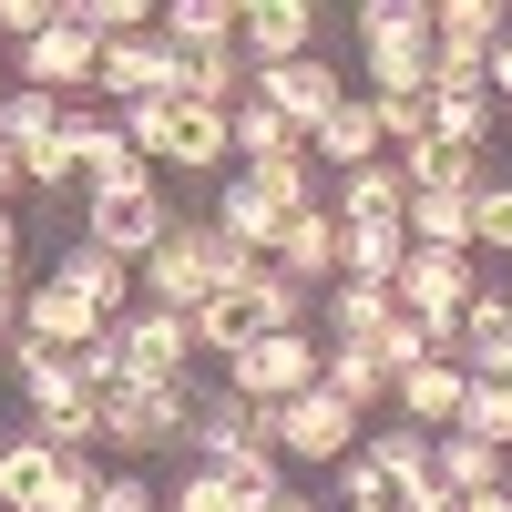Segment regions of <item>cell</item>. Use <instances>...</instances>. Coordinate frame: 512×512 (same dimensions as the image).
<instances>
[{
	"instance_id": "1f68e13d",
	"label": "cell",
	"mask_w": 512,
	"mask_h": 512,
	"mask_svg": "<svg viewBox=\"0 0 512 512\" xmlns=\"http://www.w3.org/2000/svg\"><path fill=\"white\" fill-rule=\"evenodd\" d=\"M52 277H62V287H82V297H93V308H103V318L123 328V297H134V267H113L103 246H72V256H62Z\"/></svg>"
},
{
	"instance_id": "ab89813d",
	"label": "cell",
	"mask_w": 512,
	"mask_h": 512,
	"mask_svg": "<svg viewBox=\"0 0 512 512\" xmlns=\"http://www.w3.org/2000/svg\"><path fill=\"white\" fill-rule=\"evenodd\" d=\"M338 502H390V472H379V451H369V441L338 461Z\"/></svg>"
},
{
	"instance_id": "8fae6325",
	"label": "cell",
	"mask_w": 512,
	"mask_h": 512,
	"mask_svg": "<svg viewBox=\"0 0 512 512\" xmlns=\"http://www.w3.org/2000/svg\"><path fill=\"white\" fill-rule=\"evenodd\" d=\"M103 328H113V318H103L82 287H62V277H52V287H21V338H41L52 359H82Z\"/></svg>"
},
{
	"instance_id": "e0dca14e",
	"label": "cell",
	"mask_w": 512,
	"mask_h": 512,
	"mask_svg": "<svg viewBox=\"0 0 512 512\" xmlns=\"http://www.w3.org/2000/svg\"><path fill=\"white\" fill-rule=\"evenodd\" d=\"M400 205H410L400 154H379V164H359V175L328 185V216H338V226H400Z\"/></svg>"
},
{
	"instance_id": "52a82bcc",
	"label": "cell",
	"mask_w": 512,
	"mask_h": 512,
	"mask_svg": "<svg viewBox=\"0 0 512 512\" xmlns=\"http://www.w3.org/2000/svg\"><path fill=\"white\" fill-rule=\"evenodd\" d=\"M390 297H400V318H431V328H451V318L482 297V277H472V256L410 246V256H400V277H390Z\"/></svg>"
},
{
	"instance_id": "7dc6e473",
	"label": "cell",
	"mask_w": 512,
	"mask_h": 512,
	"mask_svg": "<svg viewBox=\"0 0 512 512\" xmlns=\"http://www.w3.org/2000/svg\"><path fill=\"white\" fill-rule=\"evenodd\" d=\"M0 277H21V226L0 216Z\"/></svg>"
},
{
	"instance_id": "74e56055",
	"label": "cell",
	"mask_w": 512,
	"mask_h": 512,
	"mask_svg": "<svg viewBox=\"0 0 512 512\" xmlns=\"http://www.w3.org/2000/svg\"><path fill=\"white\" fill-rule=\"evenodd\" d=\"M369 451H379V472H390V482H410V472H431V431H410V420H390V431H379Z\"/></svg>"
},
{
	"instance_id": "681fc988",
	"label": "cell",
	"mask_w": 512,
	"mask_h": 512,
	"mask_svg": "<svg viewBox=\"0 0 512 512\" xmlns=\"http://www.w3.org/2000/svg\"><path fill=\"white\" fill-rule=\"evenodd\" d=\"M0 195H21V154L11 144H0Z\"/></svg>"
},
{
	"instance_id": "ba28073f",
	"label": "cell",
	"mask_w": 512,
	"mask_h": 512,
	"mask_svg": "<svg viewBox=\"0 0 512 512\" xmlns=\"http://www.w3.org/2000/svg\"><path fill=\"white\" fill-rule=\"evenodd\" d=\"M123 379H144V390H185L195 369V318H164V308H123Z\"/></svg>"
},
{
	"instance_id": "f5cc1de1",
	"label": "cell",
	"mask_w": 512,
	"mask_h": 512,
	"mask_svg": "<svg viewBox=\"0 0 512 512\" xmlns=\"http://www.w3.org/2000/svg\"><path fill=\"white\" fill-rule=\"evenodd\" d=\"M502 492H512V461H502Z\"/></svg>"
},
{
	"instance_id": "4fadbf2b",
	"label": "cell",
	"mask_w": 512,
	"mask_h": 512,
	"mask_svg": "<svg viewBox=\"0 0 512 512\" xmlns=\"http://www.w3.org/2000/svg\"><path fill=\"white\" fill-rule=\"evenodd\" d=\"M93 93L123 113V103H175V52L144 31V41H103V72H93Z\"/></svg>"
},
{
	"instance_id": "484cf974",
	"label": "cell",
	"mask_w": 512,
	"mask_h": 512,
	"mask_svg": "<svg viewBox=\"0 0 512 512\" xmlns=\"http://www.w3.org/2000/svg\"><path fill=\"white\" fill-rule=\"evenodd\" d=\"M236 185H246L256 205H267V216H308V205H328L308 154H297V164H236Z\"/></svg>"
},
{
	"instance_id": "44dd1931",
	"label": "cell",
	"mask_w": 512,
	"mask_h": 512,
	"mask_svg": "<svg viewBox=\"0 0 512 512\" xmlns=\"http://www.w3.org/2000/svg\"><path fill=\"white\" fill-rule=\"evenodd\" d=\"M390 318H400V297H390V287H359V277H338V287H328V349H369Z\"/></svg>"
},
{
	"instance_id": "f546056e",
	"label": "cell",
	"mask_w": 512,
	"mask_h": 512,
	"mask_svg": "<svg viewBox=\"0 0 512 512\" xmlns=\"http://www.w3.org/2000/svg\"><path fill=\"white\" fill-rule=\"evenodd\" d=\"M512 21H502V0H431V41L441 52H492Z\"/></svg>"
},
{
	"instance_id": "c3c4849f",
	"label": "cell",
	"mask_w": 512,
	"mask_h": 512,
	"mask_svg": "<svg viewBox=\"0 0 512 512\" xmlns=\"http://www.w3.org/2000/svg\"><path fill=\"white\" fill-rule=\"evenodd\" d=\"M451 512H512V492H461Z\"/></svg>"
},
{
	"instance_id": "83f0119b",
	"label": "cell",
	"mask_w": 512,
	"mask_h": 512,
	"mask_svg": "<svg viewBox=\"0 0 512 512\" xmlns=\"http://www.w3.org/2000/svg\"><path fill=\"white\" fill-rule=\"evenodd\" d=\"M246 338H267V328H256V297H246V287H226V297H205V308H195V359H236Z\"/></svg>"
},
{
	"instance_id": "4dcf8cb0",
	"label": "cell",
	"mask_w": 512,
	"mask_h": 512,
	"mask_svg": "<svg viewBox=\"0 0 512 512\" xmlns=\"http://www.w3.org/2000/svg\"><path fill=\"white\" fill-rule=\"evenodd\" d=\"M41 502H52V451L21 431V441H0V512H41Z\"/></svg>"
},
{
	"instance_id": "ffe728a7",
	"label": "cell",
	"mask_w": 512,
	"mask_h": 512,
	"mask_svg": "<svg viewBox=\"0 0 512 512\" xmlns=\"http://www.w3.org/2000/svg\"><path fill=\"white\" fill-rule=\"evenodd\" d=\"M236 11H246V0H164V11H154V41H164V52H226V41H236Z\"/></svg>"
},
{
	"instance_id": "836d02e7",
	"label": "cell",
	"mask_w": 512,
	"mask_h": 512,
	"mask_svg": "<svg viewBox=\"0 0 512 512\" xmlns=\"http://www.w3.org/2000/svg\"><path fill=\"white\" fill-rule=\"evenodd\" d=\"M451 431H472V441L512 451V379H472V390H461V420H451Z\"/></svg>"
},
{
	"instance_id": "30bf717a",
	"label": "cell",
	"mask_w": 512,
	"mask_h": 512,
	"mask_svg": "<svg viewBox=\"0 0 512 512\" xmlns=\"http://www.w3.org/2000/svg\"><path fill=\"white\" fill-rule=\"evenodd\" d=\"M62 134H72V164H82V195H123V185H154V164L123 144V123L93 113V103H72L62 113Z\"/></svg>"
},
{
	"instance_id": "7bdbcfd3",
	"label": "cell",
	"mask_w": 512,
	"mask_h": 512,
	"mask_svg": "<svg viewBox=\"0 0 512 512\" xmlns=\"http://www.w3.org/2000/svg\"><path fill=\"white\" fill-rule=\"evenodd\" d=\"M93 512H164V502H154V482H144V472H103Z\"/></svg>"
},
{
	"instance_id": "4316f807",
	"label": "cell",
	"mask_w": 512,
	"mask_h": 512,
	"mask_svg": "<svg viewBox=\"0 0 512 512\" xmlns=\"http://www.w3.org/2000/svg\"><path fill=\"white\" fill-rule=\"evenodd\" d=\"M410 246H441V256H472V195H410L400 205Z\"/></svg>"
},
{
	"instance_id": "5b68a950",
	"label": "cell",
	"mask_w": 512,
	"mask_h": 512,
	"mask_svg": "<svg viewBox=\"0 0 512 512\" xmlns=\"http://www.w3.org/2000/svg\"><path fill=\"white\" fill-rule=\"evenodd\" d=\"M164 226H175V205H164V185H123V195H82V246H103L113 267H144V256L164 246Z\"/></svg>"
},
{
	"instance_id": "60d3db41",
	"label": "cell",
	"mask_w": 512,
	"mask_h": 512,
	"mask_svg": "<svg viewBox=\"0 0 512 512\" xmlns=\"http://www.w3.org/2000/svg\"><path fill=\"white\" fill-rule=\"evenodd\" d=\"M93 492H103L93 461H52V502H41V512H93Z\"/></svg>"
},
{
	"instance_id": "7c38bea8",
	"label": "cell",
	"mask_w": 512,
	"mask_h": 512,
	"mask_svg": "<svg viewBox=\"0 0 512 512\" xmlns=\"http://www.w3.org/2000/svg\"><path fill=\"white\" fill-rule=\"evenodd\" d=\"M308 41H318V11H308V0H246V11H236V52H246V72L308 62Z\"/></svg>"
},
{
	"instance_id": "d6a6232c",
	"label": "cell",
	"mask_w": 512,
	"mask_h": 512,
	"mask_svg": "<svg viewBox=\"0 0 512 512\" xmlns=\"http://www.w3.org/2000/svg\"><path fill=\"white\" fill-rule=\"evenodd\" d=\"M62 113H72V103H52V93H21V82H11V93H0V144H11V154L52 144V134H62Z\"/></svg>"
},
{
	"instance_id": "7a4b0ae2",
	"label": "cell",
	"mask_w": 512,
	"mask_h": 512,
	"mask_svg": "<svg viewBox=\"0 0 512 512\" xmlns=\"http://www.w3.org/2000/svg\"><path fill=\"white\" fill-rule=\"evenodd\" d=\"M359 52H369V103L431 93V0H359Z\"/></svg>"
},
{
	"instance_id": "d590c367",
	"label": "cell",
	"mask_w": 512,
	"mask_h": 512,
	"mask_svg": "<svg viewBox=\"0 0 512 512\" xmlns=\"http://www.w3.org/2000/svg\"><path fill=\"white\" fill-rule=\"evenodd\" d=\"M369 113H379V154H410L431 134V93H400V103H369Z\"/></svg>"
},
{
	"instance_id": "b9f144b4",
	"label": "cell",
	"mask_w": 512,
	"mask_h": 512,
	"mask_svg": "<svg viewBox=\"0 0 512 512\" xmlns=\"http://www.w3.org/2000/svg\"><path fill=\"white\" fill-rule=\"evenodd\" d=\"M52 21H62V0H0V41H11V52H21V41H41Z\"/></svg>"
},
{
	"instance_id": "277c9868",
	"label": "cell",
	"mask_w": 512,
	"mask_h": 512,
	"mask_svg": "<svg viewBox=\"0 0 512 512\" xmlns=\"http://www.w3.org/2000/svg\"><path fill=\"white\" fill-rule=\"evenodd\" d=\"M93 431H103V451H164V441L195 431V400L185 390H144V379H113L93 400Z\"/></svg>"
},
{
	"instance_id": "3957f363",
	"label": "cell",
	"mask_w": 512,
	"mask_h": 512,
	"mask_svg": "<svg viewBox=\"0 0 512 512\" xmlns=\"http://www.w3.org/2000/svg\"><path fill=\"white\" fill-rule=\"evenodd\" d=\"M308 390H318V338L308 328L246 338V349L226 359V400H246V410H287V400H308Z\"/></svg>"
},
{
	"instance_id": "9a60e30c",
	"label": "cell",
	"mask_w": 512,
	"mask_h": 512,
	"mask_svg": "<svg viewBox=\"0 0 512 512\" xmlns=\"http://www.w3.org/2000/svg\"><path fill=\"white\" fill-rule=\"evenodd\" d=\"M461 390H472V369H461V359H420V369H400L390 379V410L410 420V431H451V420H461Z\"/></svg>"
},
{
	"instance_id": "bcb514c9",
	"label": "cell",
	"mask_w": 512,
	"mask_h": 512,
	"mask_svg": "<svg viewBox=\"0 0 512 512\" xmlns=\"http://www.w3.org/2000/svg\"><path fill=\"white\" fill-rule=\"evenodd\" d=\"M11 328H21V287L0 277V349H11Z\"/></svg>"
},
{
	"instance_id": "7402d4cb",
	"label": "cell",
	"mask_w": 512,
	"mask_h": 512,
	"mask_svg": "<svg viewBox=\"0 0 512 512\" xmlns=\"http://www.w3.org/2000/svg\"><path fill=\"white\" fill-rule=\"evenodd\" d=\"M400 175H410V195H482V154H461V144H441V134H420V144L400 154Z\"/></svg>"
},
{
	"instance_id": "f35d334b",
	"label": "cell",
	"mask_w": 512,
	"mask_h": 512,
	"mask_svg": "<svg viewBox=\"0 0 512 512\" xmlns=\"http://www.w3.org/2000/svg\"><path fill=\"white\" fill-rule=\"evenodd\" d=\"M164 512H246V502H236V482H216V472H185L175 492H164Z\"/></svg>"
},
{
	"instance_id": "816d5d0a",
	"label": "cell",
	"mask_w": 512,
	"mask_h": 512,
	"mask_svg": "<svg viewBox=\"0 0 512 512\" xmlns=\"http://www.w3.org/2000/svg\"><path fill=\"white\" fill-rule=\"evenodd\" d=\"M338 512H390V502H338Z\"/></svg>"
},
{
	"instance_id": "8d00e7d4",
	"label": "cell",
	"mask_w": 512,
	"mask_h": 512,
	"mask_svg": "<svg viewBox=\"0 0 512 512\" xmlns=\"http://www.w3.org/2000/svg\"><path fill=\"white\" fill-rule=\"evenodd\" d=\"M482 246L512 256V185H492V175H482V195H472V256H482Z\"/></svg>"
},
{
	"instance_id": "f1b7e54d",
	"label": "cell",
	"mask_w": 512,
	"mask_h": 512,
	"mask_svg": "<svg viewBox=\"0 0 512 512\" xmlns=\"http://www.w3.org/2000/svg\"><path fill=\"white\" fill-rule=\"evenodd\" d=\"M236 287L256 297V328H267V338H287V328H308V308H318V297H308V287H297V277H277V267H267V256H256V267H246Z\"/></svg>"
},
{
	"instance_id": "e575fe53",
	"label": "cell",
	"mask_w": 512,
	"mask_h": 512,
	"mask_svg": "<svg viewBox=\"0 0 512 512\" xmlns=\"http://www.w3.org/2000/svg\"><path fill=\"white\" fill-rule=\"evenodd\" d=\"M431 134H441V144H461V154H482V144H492V103H482V93L431 103Z\"/></svg>"
},
{
	"instance_id": "5bb4252c",
	"label": "cell",
	"mask_w": 512,
	"mask_h": 512,
	"mask_svg": "<svg viewBox=\"0 0 512 512\" xmlns=\"http://www.w3.org/2000/svg\"><path fill=\"white\" fill-rule=\"evenodd\" d=\"M256 103H267V113H287L297 134H318V123H328L338 103H349V93H338L328 52H308V62H277V72H256Z\"/></svg>"
},
{
	"instance_id": "ee69618b",
	"label": "cell",
	"mask_w": 512,
	"mask_h": 512,
	"mask_svg": "<svg viewBox=\"0 0 512 512\" xmlns=\"http://www.w3.org/2000/svg\"><path fill=\"white\" fill-rule=\"evenodd\" d=\"M72 369H82V390H93V400H103V390H113V379H123V338L103 328V338H93V349H82Z\"/></svg>"
},
{
	"instance_id": "603a6c76",
	"label": "cell",
	"mask_w": 512,
	"mask_h": 512,
	"mask_svg": "<svg viewBox=\"0 0 512 512\" xmlns=\"http://www.w3.org/2000/svg\"><path fill=\"white\" fill-rule=\"evenodd\" d=\"M318 390L369 420L379 400H390V369H379V349H318Z\"/></svg>"
},
{
	"instance_id": "6da1fadb",
	"label": "cell",
	"mask_w": 512,
	"mask_h": 512,
	"mask_svg": "<svg viewBox=\"0 0 512 512\" xmlns=\"http://www.w3.org/2000/svg\"><path fill=\"white\" fill-rule=\"evenodd\" d=\"M246 267H256V256H236V246H226L216 226H205V216H175V226H164V246L134 267V287H144V308H164V318H195L205 297H226Z\"/></svg>"
},
{
	"instance_id": "8992f818",
	"label": "cell",
	"mask_w": 512,
	"mask_h": 512,
	"mask_svg": "<svg viewBox=\"0 0 512 512\" xmlns=\"http://www.w3.org/2000/svg\"><path fill=\"white\" fill-rule=\"evenodd\" d=\"M11 72H21V93H52V103H82V93H93V72H103V41L82 31L72 11H62V21L41 31V41H21V52H11Z\"/></svg>"
},
{
	"instance_id": "9c48e42d",
	"label": "cell",
	"mask_w": 512,
	"mask_h": 512,
	"mask_svg": "<svg viewBox=\"0 0 512 512\" xmlns=\"http://www.w3.org/2000/svg\"><path fill=\"white\" fill-rule=\"evenodd\" d=\"M256 420H267V441H277V461L297 451V461H328V472H338V461L359 451V410H338L328 390H308V400H287V410H256Z\"/></svg>"
},
{
	"instance_id": "d6986e66",
	"label": "cell",
	"mask_w": 512,
	"mask_h": 512,
	"mask_svg": "<svg viewBox=\"0 0 512 512\" xmlns=\"http://www.w3.org/2000/svg\"><path fill=\"white\" fill-rule=\"evenodd\" d=\"M308 164H328V175H359V164H379V113L349 93L318 134H308Z\"/></svg>"
},
{
	"instance_id": "d4e9b609",
	"label": "cell",
	"mask_w": 512,
	"mask_h": 512,
	"mask_svg": "<svg viewBox=\"0 0 512 512\" xmlns=\"http://www.w3.org/2000/svg\"><path fill=\"white\" fill-rule=\"evenodd\" d=\"M400 256H410V226H338V277L390 287V277H400Z\"/></svg>"
},
{
	"instance_id": "f6af8a7d",
	"label": "cell",
	"mask_w": 512,
	"mask_h": 512,
	"mask_svg": "<svg viewBox=\"0 0 512 512\" xmlns=\"http://www.w3.org/2000/svg\"><path fill=\"white\" fill-rule=\"evenodd\" d=\"M482 93H492V103H512V31L482 52Z\"/></svg>"
},
{
	"instance_id": "f907efd6",
	"label": "cell",
	"mask_w": 512,
	"mask_h": 512,
	"mask_svg": "<svg viewBox=\"0 0 512 512\" xmlns=\"http://www.w3.org/2000/svg\"><path fill=\"white\" fill-rule=\"evenodd\" d=\"M256 512H318V502L308 492H277V502H256Z\"/></svg>"
},
{
	"instance_id": "2e32d148",
	"label": "cell",
	"mask_w": 512,
	"mask_h": 512,
	"mask_svg": "<svg viewBox=\"0 0 512 512\" xmlns=\"http://www.w3.org/2000/svg\"><path fill=\"white\" fill-rule=\"evenodd\" d=\"M277 277H297L308 297H328L338 287V216L328 205H308V216H287V236H277V256H267Z\"/></svg>"
},
{
	"instance_id": "cb8c5ba5",
	"label": "cell",
	"mask_w": 512,
	"mask_h": 512,
	"mask_svg": "<svg viewBox=\"0 0 512 512\" xmlns=\"http://www.w3.org/2000/svg\"><path fill=\"white\" fill-rule=\"evenodd\" d=\"M502 461H512V451H492V441H472V431H441V441H431V472H441L451 502H461V492H502Z\"/></svg>"
},
{
	"instance_id": "ac0fdd59",
	"label": "cell",
	"mask_w": 512,
	"mask_h": 512,
	"mask_svg": "<svg viewBox=\"0 0 512 512\" xmlns=\"http://www.w3.org/2000/svg\"><path fill=\"white\" fill-rule=\"evenodd\" d=\"M175 93H185V103H205V113H236V103L256 93V72H246L236 41H226V52H175Z\"/></svg>"
}]
</instances>
